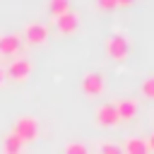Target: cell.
<instances>
[{
    "label": "cell",
    "instance_id": "obj_1",
    "mask_svg": "<svg viewBox=\"0 0 154 154\" xmlns=\"http://www.w3.org/2000/svg\"><path fill=\"white\" fill-rule=\"evenodd\" d=\"M22 142H26V140H34L36 135H38V123H36V118H31V116H24V118H19L17 123H14V130H12Z\"/></svg>",
    "mask_w": 154,
    "mask_h": 154
},
{
    "label": "cell",
    "instance_id": "obj_2",
    "mask_svg": "<svg viewBox=\"0 0 154 154\" xmlns=\"http://www.w3.org/2000/svg\"><path fill=\"white\" fill-rule=\"evenodd\" d=\"M106 51H108V55H111L113 60H123V58L128 55V38H125L123 34H113V36H108V41H106Z\"/></svg>",
    "mask_w": 154,
    "mask_h": 154
},
{
    "label": "cell",
    "instance_id": "obj_3",
    "mask_svg": "<svg viewBox=\"0 0 154 154\" xmlns=\"http://www.w3.org/2000/svg\"><path fill=\"white\" fill-rule=\"evenodd\" d=\"M29 72H31V63L26 58H14L5 75L12 77V79H24V77H29Z\"/></svg>",
    "mask_w": 154,
    "mask_h": 154
},
{
    "label": "cell",
    "instance_id": "obj_4",
    "mask_svg": "<svg viewBox=\"0 0 154 154\" xmlns=\"http://www.w3.org/2000/svg\"><path fill=\"white\" fill-rule=\"evenodd\" d=\"M82 89L89 94V96H99L103 91V77L99 72H87L84 79H82Z\"/></svg>",
    "mask_w": 154,
    "mask_h": 154
},
{
    "label": "cell",
    "instance_id": "obj_5",
    "mask_svg": "<svg viewBox=\"0 0 154 154\" xmlns=\"http://www.w3.org/2000/svg\"><path fill=\"white\" fill-rule=\"evenodd\" d=\"M96 120H99V125H103V128L116 125V123L120 120V118H118V111H116V103H103V106H99Z\"/></svg>",
    "mask_w": 154,
    "mask_h": 154
},
{
    "label": "cell",
    "instance_id": "obj_6",
    "mask_svg": "<svg viewBox=\"0 0 154 154\" xmlns=\"http://www.w3.org/2000/svg\"><path fill=\"white\" fill-rule=\"evenodd\" d=\"M46 36H48V29H46V24H41V22H34V24H26V26H24V38H26L29 43H43Z\"/></svg>",
    "mask_w": 154,
    "mask_h": 154
},
{
    "label": "cell",
    "instance_id": "obj_7",
    "mask_svg": "<svg viewBox=\"0 0 154 154\" xmlns=\"http://www.w3.org/2000/svg\"><path fill=\"white\" fill-rule=\"evenodd\" d=\"M22 48V38L17 34H2L0 36V55H14Z\"/></svg>",
    "mask_w": 154,
    "mask_h": 154
},
{
    "label": "cell",
    "instance_id": "obj_8",
    "mask_svg": "<svg viewBox=\"0 0 154 154\" xmlns=\"http://www.w3.org/2000/svg\"><path fill=\"white\" fill-rule=\"evenodd\" d=\"M55 24H58V29H60L63 34H72V31L77 29V24H79V17H77L75 12H65V14L55 17Z\"/></svg>",
    "mask_w": 154,
    "mask_h": 154
},
{
    "label": "cell",
    "instance_id": "obj_9",
    "mask_svg": "<svg viewBox=\"0 0 154 154\" xmlns=\"http://www.w3.org/2000/svg\"><path fill=\"white\" fill-rule=\"evenodd\" d=\"M116 111H118V118H120V120H130V118H135V113H137V103H135L132 99H123V101L116 103Z\"/></svg>",
    "mask_w": 154,
    "mask_h": 154
},
{
    "label": "cell",
    "instance_id": "obj_10",
    "mask_svg": "<svg viewBox=\"0 0 154 154\" xmlns=\"http://www.w3.org/2000/svg\"><path fill=\"white\" fill-rule=\"evenodd\" d=\"M123 152H125V154H149V147H147V142L140 140V137H128Z\"/></svg>",
    "mask_w": 154,
    "mask_h": 154
},
{
    "label": "cell",
    "instance_id": "obj_11",
    "mask_svg": "<svg viewBox=\"0 0 154 154\" xmlns=\"http://www.w3.org/2000/svg\"><path fill=\"white\" fill-rule=\"evenodd\" d=\"M19 149H22V140H19L14 132L5 135V140H2V152H5V154H19Z\"/></svg>",
    "mask_w": 154,
    "mask_h": 154
},
{
    "label": "cell",
    "instance_id": "obj_12",
    "mask_svg": "<svg viewBox=\"0 0 154 154\" xmlns=\"http://www.w3.org/2000/svg\"><path fill=\"white\" fill-rule=\"evenodd\" d=\"M48 12L53 17H60V14L70 12V0H48Z\"/></svg>",
    "mask_w": 154,
    "mask_h": 154
},
{
    "label": "cell",
    "instance_id": "obj_13",
    "mask_svg": "<svg viewBox=\"0 0 154 154\" xmlns=\"http://www.w3.org/2000/svg\"><path fill=\"white\" fill-rule=\"evenodd\" d=\"M65 154H87V147L82 142H70L65 147Z\"/></svg>",
    "mask_w": 154,
    "mask_h": 154
},
{
    "label": "cell",
    "instance_id": "obj_14",
    "mask_svg": "<svg viewBox=\"0 0 154 154\" xmlns=\"http://www.w3.org/2000/svg\"><path fill=\"white\" fill-rule=\"evenodd\" d=\"M142 94L149 96V99H154V77H147L142 82Z\"/></svg>",
    "mask_w": 154,
    "mask_h": 154
},
{
    "label": "cell",
    "instance_id": "obj_15",
    "mask_svg": "<svg viewBox=\"0 0 154 154\" xmlns=\"http://www.w3.org/2000/svg\"><path fill=\"white\" fill-rule=\"evenodd\" d=\"M101 154H125L118 144H113V142H103L101 144Z\"/></svg>",
    "mask_w": 154,
    "mask_h": 154
},
{
    "label": "cell",
    "instance_id": "obj_16",
    "mask_svg": "<svg viewBox=\"0 0 154 154\" xmlns=\"http://www.w3.org/2000/svg\"><path fill=\"white\" fill-rule=\"evenodd\" d=\"M118 2L116 0H99V7H103V10H113Z\"/></svg>",
    "mask_w": 154,
    "mask_h": 154
},
{
    "label": "cell",
    "instance_id": "obj_17",
    "mask_svg": "<svg viewBox=\"0 0 154 154\" xmlns=\"http://www.w3.org/2000/svg\"><path fill=\"white\" fill-rule=\"evenodd\" d=\"M147 147H149V152H154V132L149 135V140H147Z\"/></svg>",
    "mask_w": 154,
    "mask_h": 154
},
{
    "label": "cell",
    "instance_id": "obj_18",
    "mask_svg": "<svg viewBox=\"0 0 154 154\" xmlns=\"http://www.w3.org/2000/svg\"><path fill=\"white\" fill-rule=\"evenodd\" d=\"M116 2H118V5H130L132 0H116Z\"/></svg>",
    "mask_w": 154,
    "mask_h": 154
},
{
    "label": "cell",
    "instance_id": "obj_19",
    "mask_svg": "<svg viewBox=\"0 0 154 154\" xmlns=\"http://www.w3.org/2000/svg\"><path fill=\"white\" fill-rule=\"evenodd\" d=\"M2 79H5V70L0 67V84H2Z\"/></svg>",
    "mask_w": 154,
    "mask_h": 154
}]
</instances>
